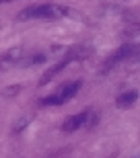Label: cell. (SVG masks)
<instances>
[{"label":"cell","mask_w":140,"mask_h":158,"mask_svg":"<svg viewBox=\"0 0 140 158\" xmlns=\"http://www.w3.org/2000/svg\"><path fill=\"white\" fill-rule=\"evenodd\" d=\"M81 17V12L72 10L68 6L62 4H33L27 6L19 12V21H29V19H46V21H54V19H76Z\"/></svg>","instance_id":"6da1fadb"},{"label":"cell","mask_w":140,"mask_h":158,"mask_svg":"<svg viewBox=\"0 0 140 158\" xmlns=\"http://www.w3.org/2000/svg\"><path fill=\"white\" fill-rule=\"evenodd\" d=\"M91 53V47H87V45H78V47H70L68 49V53H66V58L64 60H60L58 64H54V66H50L46 72H43V76L39 78V86H43V84H47V82L52 80L58 72H62L66 68V66L70 64V62H74V60H85Z\"/></svg>","instance_id":"7a4b0ae2"},{"label":"cell","mask_w":140,"mask_h":158,"mask_svg":"<svg viewBox=\"0 0 140 158\" xmlns=\"http://www.w3.org/2000/svg\"><path fill=\"white\" fill-rule=\"evenodd\" d=\"M140 49V45H136V43H124V45H120L116 49V52L111 53L109 58L103 62V68H101V74H105V72H109V70H113L117 64H122L124 60H128V58H132L136 52Z\"/></svg>","instance_id":"3957f363"},{"label":"cell","mask_w":140,"mask_h":158,"mask_svg":"<svg viewBox=\"0 0 140 158\" xmlns=\"http://www.w3.org/2000/svg\"><path fill=\"white\" fill-rule=\"evenodd\" d=\"M89 113H91V109H85L82 113H76V115H70V117H66V121L62 123V131H66V134H72V131H76V129H81V127H87Z\"/></svg>","instance_id":"277c9868"},{"label":"cell","mask_w":140,"mask_h":158,"mask_svg":"<svg viewBox=\"0 0 140 158\" xmlns=\"http://www.w3.org/2000/svg\"><path fill=\"white\" fill-rule=\"evenodd\" d=\"M136 101H138V90H128V93H122L116 99V105L120 109H128V107L134 105Z\"/></svg>","instance_id":"5b68a950"},{"label":"cell","mask_w":140,"mask_h":158,"mask_svg":"<svg viewBox=\"0 0 140 158\" xmlns=\"http://www.w3.org/2000/svg\"><path fill=\"white\" fill-rule=\"evenodd\" d=\"M81 86H82V82L81 80H74V82H68L62 90H58V94L62 97V103H68V101L72 99L78 90H81Z\"/></svg>","instance_id":"8992f818"},{"label":"cell","mask_w":140,"mask_h":158,"mask_svg":"<svg viewBox=\"0 0 140 158\" xmlns=\"http://www.w3.org/2000/svg\"><path fill=\"white\" fill-rule=\"evenodd\" d=\"M21 66H37V64H46V53H35L31 58H25L19 62Z\"/></svg>","instance_id":"52a82bcc"},{"label":"cell","mask_w":140,"mask_h":158,"mask_svg":"<svg viewBox=\"0 0 140 158\" xmlns=\"http://www.w3.org/2000/svg\"><path fill=\"white\" fill-rule=\"evenodd\" d=\"M21 56H23V49H21V47H15L12 52H6L4 56H2V64L6 66V64H8V60H11V62H17Z\"/></svg>","instance_id":"ba28073f"},{"label":"cell","mask_w":140,"mask_h":158,"mask_svg":"<svg viewBox=\"0 0 140 158\" xmlns=\"http://www.w3.org/2000/svg\"><path fill=\"white\" fill-rule=\"evenodd\" d=\"M19 93V86H12V88H6L4 90V97L8 99V97H12V94H17Z\"/></svg>","instance_id":"9c48e42d"},{"label":"cell","mask_w":140,"mask_h":158,"mask_svg":"<svg viewBox=\"0 0 140 158\" xmlns=\"http://www.w3.org/2000/svg\"><path fill=\"white\" fill-rule=\"evenodd\" d=\"M2 2H11V0H2Z\"/></svg>","instance_id":"30bf717a"}]
</instances>
